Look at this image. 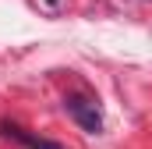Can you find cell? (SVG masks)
Masks as SVG:
<instances>
[{
    "label": "cell",
    "mask_w": 152,
    "mask_h": 149,
    "mask_svg": "<svg viewBox=\"0 0 152 149\" xmlns=\"http://www.w3.org/2000/svg\"><path fill=\"white\" fill-rule=\"evenodd\" d=\"M60 4H64V0H42V7H46V11H57Z\"/></svg>",
    "instance_id": "3957f363"
},
{
    "label": "cell",
    "mask_w": 152,
    "mask_h": 149,
    "mask_svg": "<svg viewBox=\"0 0 152 149\" xmlns=\"http://www.w3.org/2000/svg\"><path fill=\"white\" fill-rule=\"evenodd\" d=\"M64 110L81 124V131H88V135H99V131H103V114L96 110L92 100H85V96H67V100H64Z\"/></svg>",
    "instance_id": "6da1fadb"
},
{
    "label": "cell",
    "mask_w": 152,
    "mask_h": 149,
    "mask_svg": "<svg viewBox=\"0 0 152 149\" xmlns=\"http://www.w3.org/2000/svg\"><path fill=\"white\" fill-rule=\"evenodd\" d=\"M0 135H7V139L21 142L25 149H64L60 142H50V139H42V135H32V131L18 128V124H11V121H4V124H0Z\"/></svg>",
    "instance_id": "7a4b0ae2"
}]
</instances>
